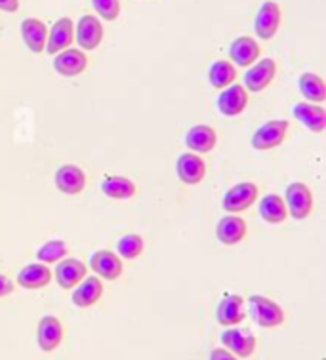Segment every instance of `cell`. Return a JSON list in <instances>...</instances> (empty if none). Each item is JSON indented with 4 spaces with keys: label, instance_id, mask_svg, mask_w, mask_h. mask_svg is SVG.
<instances>
[{
    "label": "cell",
    "instance_id": "obj_6",
    "mask_svg": "<svg viewBox=\"0 0 326 360\" xmlns=\"http://www.w3.org/2000/svg\"><path fill=\"white\" fill-rule=\"evenodd\" d=\"M275 72H277V63H275V59H261L256 65L250 67V71L244 75V86H246L250 92H261V90H265V88L273 82Z\"/></svg>",
    "mask_w": 326,
    "mask_h": 360
},
{
    "label": "cell",
    "instance_id": "obj_32",
    "mask_svg": "<svg viewBox=\"0 0 326 360\" xmlns=\"http://www.w3.org/2000/svg\"><path fill=\"white\" fill-rule=\"evenodd\" d=\"M13 292V282L8 278V276L0 275V297L4 295H10Z\"/></svg>",
    "mask_w": 326,
    "mask_h": 360
},
{
    "label": "cell",
    "instance_id": "obj_4",
    "mask_svg": "<svg viewBox=\"0 0 326 360\" xmlns=\"http://www.w3.org/2000/svg\"><path fill=\"white\" fill-rule=\"evenodd\" d=\"M281 6L273 2V0H268L263 2L260 8V12L256 15V23H254V31L256 34L263 40L273 39L279 27H281Z\"/></svg>",
    "mask_w": 326,
    "mask_h": 360
},
{
    "label": "cell",
    "instance_id": "obj_28",
    "mask_svg": "<svg viewBox=\"0 0 326 360\" xmlns=\"http://www.w3.org/2000/svg\"><path fill=\"white\" fill-rule=\"evenodd\" d=\"M208 79L210 84L214 86V88L223 90V88L233 84V80L237 79L235 67H233V63H229V61H215L214 65L210 67Z\"/></svg>",
    "mask_w": 326,
    "mask_h": 360
},
{
    "label": "cell",
    "instance_id": "obj_17",
    "mask_svg": "<svg viewBox=\"0 0 326 360\" xmlns=\"http://www.w3.org/2000/svg\"><path fill=\"white\" fill-rule=\"evenodd\" d=\"M215 314H218V322L223 324V326H237L246 316V313H244V300H242L241 295L227 294L220 302V305H218Z\"/></svg>",
    "mask_w": 326,
    "mask_h": 360
},
{
    "label": "cell",
    "instance_id": "obj_10",
    "mask_svg": "<svg viewBox=\"0 0 326 360\" xmlns=\"http://www.w3.org/2000/svg\"><path fill=\"white\" fill-rule=\"evenodd\" d=\"M86 65H88V59H86L84 52L77 50V48H67L54 59V69L61 77H79L84 72Z\"/></svg>",
    "mask_w": 326,
    "mask_h": 360
},
{
    "label": "cell",
    "instance_id": "obj_18",
    "mask_svg": "<svg viewBox=\"0 0 326 360\" xmlns=\"http://www.w3.org/2000/svg\"><path fill=\"white\" fill-rule=\"evenodd\" d=\"M215 236L225 246H235L246 236V223L239 216L223 217L215 227Z\"/></svg>",
    "mask_w": 326,
    "mask_h": 360
},
{
    "label": "cell",
    "instance_id": "obj_21",
    "mask_svg": "<svg viewBox=\"0 0 326 360\" xmlns=\"http://www.w3.org/2000/svg\"><path fill=\"white\" fill-rule=\"evenodd\" d=\"M104 295V284L98 276H88L82 282L77 284V290L73 292V303L80 309L92 307L94 303L99 302Z\"/></svg>",
    "mask_w": 326,
    "mask_h": 360
},
{
    "label": "cell",
    "instance_id": "obj_15",
    "mask_svg": "<svg viewBox=\"0 0 326 360\" xmlns=\"http://www.w3.org/2000/svg\"><path fill=\"white\" fill-rule=\"evenodd\" d=\"M86 278V265L75 257H69L63 262L58 263L56 267V281L63 290H71L75 288L79 282H82Z\"/></svg>",
    "mask_w": 326,
    "mask_h": 360
},
{
    "label": "cell",
    "instance_id": "obj_3",
    "mask_svg": "<svg viewBox=\"0 0 326 360\" xmlns=\"http://www.w3.org/2000/svg\"><path fill=\"white\" fill-rule=\"evenodd\" d=\"M287 210L294 219H306L313 210V195L306 184H290L287 187V198H284Z\"/></svg>",
    "mask_w": 326,
    "mask_h": 360
},
{
    "label": "cell",
    "instance_id": "obj_31",
    "mask_svg": "<svg viewBox=\"0 0 326 360\" xmlns=\"http://www.w3.org/2000/svg\"><path fill=\"white\" fill-rule=\"evenodd\" d=\"M92 6L107 21H115L120 13V0H92Z\"/></svg>",
    "mask_w": 326,
    "mask_h": 360
},
{
    "label": "cell",
    "instance_id": "obj_20",
    "mask_svg": "<svg viewBox=\"0 0 326 360\" xmlns=\"http://www.w3.org/2000/svg\"><path fill=\"white\" fill-rule=\"evenodd\" d=\"M52 281V271L46 267V263H31L20 271L18 275V284L21 288L39 290L48 286Z\"/></svg>",
    "mask_w": 326,
    "mask_h": 360
},
{
    "label": "cell",
    "instance_id": "obj_34",
    "mask_svg": "<svg viewBox=\"0 0 326 360\" xmlns=\"http://www.w3.org/2000/svg\"><path fill=\"white\" fill-rule=\"evenodd\" d=\"M0 10L8 13L18 12L20 10V0H0Z\"/></svg>",
    "mask_w": 326,
    "mask_h": 360
},
{
    "label": "cell",
    "instance_id": "obj_29",
    "mask_svg": "<svg viewBox=\"0 0 326 360\" xmlns=\"http://www.w3.org/2000/svg\"><path fill=\"white\" fill-rule=\"evenodd\" d=\"M145 248L144 238L139 235H126L123 236L117 244L118 256L124 257V259H136V257L142 256V252Z\"/></svg>",
    "mask_w": 326,
    "mask_h": 360
},
{
    "label": "cell",
    "instance_id": "obj_12",
    "mask_svg": "<svg viewBox=\"0 0 326 360\" xmlns=\"http://www.w3.org/2000/svg\"><path fill=\"white\" fill-rule=\"evenodd\" d=\"M56 187L65 195H79L86 187L84 172L75 164H65L56 172Z\"/></svg>",
    "mask_w": 326,
    "mask_h": 360
},
{
    "label": "cell",
    "instance_id": "obj_19",
    "mask_svg": "<svg viewBox=\"0 0 326 360\" xmlns=\"http://www.w3.org/2000/svg\"><path fill=\"white\" fill-rule=\"evenodd\" d=\"M63 338V328L61 322L56 316H44L39 322V332H37V340H39V347L46 353H52L54 349H58Z\"/></svg>",
    "mask_w": 326,
    "mask_h": 360
},
{
    "label": "cell",
    "instance_id": "obj_27",
    "mask_svg": "<svg viewBox=\"0 0 326 360\" xmlns=\"http://www.w3.org/2000/svg\"><path fill=\"white\" fill-rule=\"evenodd\" d=\"M300 92L309 103H322L326 101V86L319 75L303 72L300 77Z\"/></svg>",
    "mask_w": 326,
    "mask_h": 360
},
{
    "label": "cell",
    "instance_id": "obj_24",
    "mask_svg": "<svg viewBox=\"0 0 326 360\" xmlns=\"http://www.w3.org/2000/svg\"><path fill=\"white\" fill-rule=\"evenodd\" d=\"M215 143H218V134L214 131V128L206 124L193 126L185 136V145L195 153H210Z\"/></svg>",
    "mask_w": 326,
    "mask_h": 360
},
{
    "label": "cell",
    "instance_id": "obj_22",
    "mask_svg": "<svg viewBox=\"0 0 326 360\" xmlns=\"http://www.w3.org/2000/svg\"><path fill=\"white\" fill-rule=\"evenodd\" d=\"M229 56L239 67H250L260 58V46L252 37H241L231 42Z\"/></svg>",
    "mask_w": 326,
    "mask_h": 360
},
{
    "label": "cell",
    "instance_id": "obj_14",
    "mask_svg": "<svg viewBox=\"0 0 326 360\" xmlns=\"http://www.w3.org/2000/svg\"><path fill=\"white\" fill-rule=\"evenodd\" d=\"M90 267L94 273L104 276L107 281H117L123 275V262L117 254H113L109 250H99L90 257Z\"/></svg>",
    "mask_w": 326,
    "mask_h": 360
},
{
    "label": "cell",
    "instance_id": "obj_2",
    "mask_svg": "<svg viewBox=\"0 0 326 360\" xmlns=\"http://www.w3.org/2000/svg\"><path fill=\"white\" fill-rule=\"evenodd\" d=\"M288 120H269L256 130L252 136V147L256 151H269L284 141L288 131Z\"/></svg>",
    "mask_w": 326,
    "mask_h": 360
},
{
    "label": "cell",
    "instance_id": "obj_25",
    "mask_svg": "<svg viewBox=\"0 0 326 360\" xmlns=\"http://www.w3.org/2000/svg\"><path fill=\"white\" fill-rule=\"evenodd\" d=\"M101 191H104L105 197L115 198V200H126V198H132L136 195V185L128 177L111 176L104 179Z\"/></svg>",
    "mask_w": 326,
    "mask_h": 360
},
{
    "label": "cell",
    "instance_id": "obj_26",
    "mask_svg": "<svg viewBox=\"0 0 326 360\" xmlns=\"http://www.w3.org/2000/svg\"><path fill=\"white\" fill-rule=\"evenodd\" d=\"M260 216L268 223H282L288 217L287 204L279 195H265L260 200Z\"/></svg>",
    "mask_w": 326,
    "mask_h": 360
},
{
    "label": "cell",
    "instance_id": "obj_9",
    "mask_svg": "<svg viewBox=\"0 0 326 360\" xmlns=\"http://www.w3.org/2000/svg\"><path fill=\"white\" fill-rule=\"evenodd\" d=\"M248 105L246 88L241 84H231L223 88V92L218 98V109L225 117H237L241 115Z\"/></svg>",
    "mask_w": 326,
    "mask_h": 360
},
{
    "label": "cell",
    "instance_id": "obj_13",
    "mask_svg": "<svg viewBox=\"0 0 326 360\" xmlns=\"http://www.w3.org/2000/svg\"><path fill=\"white\" fill-rule=\"evenodd\" d=\"M177 177L182 179L185 185H199L206 176V164L201 157L196 155H182L177 158L176 164Z\"/></svg>",
    "mask_w": 326,
    "mask_h": 360
},
{
    "label": "cell",
    "instance_id": "obj_30",
    "mask_svg": "<svg viewBox=\"0 0 326 360\" xmlns=\"http://www.w3.org/2000/svg\"><path fill=\"white\" fill-rule=\"evenodd\" d=\"M37 257L42 263L61 262L63 257H67V244L63 240H48L44 246H40Z\"/></svg>",
    "mask_w": 326,
    "mask_h": 360
},
{
    "label": "cell",
    "instance_id": "obj_5",
    "mask_svg": "<svg viewBox=\"0 0 326 360\" xmlns=\"http://www.w3.org/2000/svg\"><path fill=\"white\" fill-rule=\"evenodd\" d=\"M258 200V185L250 184V181H242V184L231 187L223 197V210L237 214L242 210H248L252 204Z\"/></svg>",
    "mask_w": 326,
    "mask_h": 360
},
{
    "label": "cell",
    "instance_id": "obj_11",
    "mask_svg": "<svg viewBox=\"0 0 326 360\" xmlns=\"http://www.w3.org/2000/svg\"><path fill=\"white\" fill-rule=\"evenodd\" d=\"M75 33H77V42L82 50H96L104 40V25L98 18L84 15L79 20Z\"/></svg>",
    "mask_w": 326,
    "mask_h": 360
},
{
    "label": "cell",
    "instance_id": "obj_7",
    "mask_svg": "<svg viewBox=\"0 0 326 360\" xmlns=\"http://www.w3.org/2000/svg\"><path fill=\"white\" fill-rule=\"evenodd\" d=\"M223 347L229 349L231 353H235L241 359H248L252 356L256 349V338L250 330L244 328H231L227 332L222 334Z\"/></svg>",
    "mask_w": 326,
    "mask_h": 360
},
{
    "label": "cell",
    "instance_id": "obj_23",
    "mask_svg": "<svg viewBox=\"0 0 326 360\" xmlns=\"http://www.w3.org/2000/svg\"><path fill=\"white\" fill-rule=\"evenodd\" d=\"M21 37L25 40L27 48L35 53L44 52L46 39H48V29L40 20L37 18H27L21 23Z\"/></svg>",
    "mask_w": 326,
    "mask_h": 360
},
{
    "label": "cell",
    "instance_id": "obj_8",
    "mask_svg": "<svg viewBox=\"0 0 326 360\" xmlns=\"http://www.w3.org/2000/svg\"><path fill=\"white\" fill-rule=\"evenodd\" d=\"M75 40V25H73L71 18H61L52 25V31H48V39H46V52L59 53L71 46Z\"/></svg>",
    "mask_w": 326,
    "mask_h": 360
},
{
    "label": "cell",
    "instance_id": "obj_33",
    "mask_svg": "<svg viewBox=\"0 0 326 360\" xmlns=\"http://www.w3.org/2000/svg\"><path fill=\"white\" fill-rule=\"evenodd\" d=\"M210 360H237L235 354L229 353L227 349H214L210 354Z\"/></svg>",
    "mask_w": 326,
    "mask_h": 360
},
{
    "label": "cell",
    "instance_id": "obj_16",
    "mask_svg": "<svg viewBox=\"0 0 326 360\" xmlns=\"http://www.w3.org/2000/svg\"><path fill=\"white\" fill-rule=\"evenodd\" d=\"M292 112L307 130L315 131V134H320V131L326 130V111L319 105L309 103V101L307 103H296Z\"/></svg>",
    "mask_w": 326,
    "mask_h": 360
},
{
    "label": "cell",
    "instance_id": "obj_1",
    "mask_svg": "<svg viewBox=\"0 0 326 360\" xmlns=\"http://www.w3.org/2000/svg\"><path fill=\"white\" fill-rule=\"evenodd\" d=\"M250 316L261 328H277L284 322V311L273 300L263 295L250 297Z\"/></svg>",
    "mask_w": 326,
    "mask_h": 360
}]
</instances>
